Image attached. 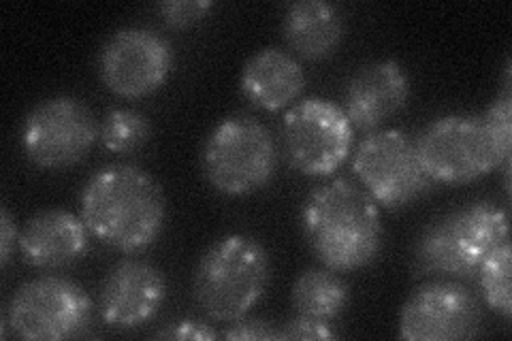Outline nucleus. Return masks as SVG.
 <instances>
[{
  "label": "nucleus",
  "mask_w": 512,
  "mask_h": 341,
  "mask_svg": "<svg viewBox=\"0 0 512 341\" xmlns=\"http://www.w3.org/2000/svg\"><path fill=\"white\" fill-rule=\"evenodd\" d=\"M508 241L506 211L474 201L427 224L414 243L416 275L474 278L485 256Z\"/></svg>",
  "instance_id": "obj_4"
},
{
  "label": "nucleus",
  "mask_w": 512,
  "mask_h": 341,
  "mask_svg": "<svg viewBox=\"0 0 512 341\" xmlns=\"http://www.w3.org/2000/svg\"><path fill=\"white\" fill-rule=\"evenodd\" d=\"M269 254L248 235H224L203 252L195 269V301L216 322L248 316L269 284Z\"/></svg>",
  "instance_id": "obj_3"
},
{
  "label": "nucleus",
  "mask_w": 512,
  "mask_h": 341,
  "mask_svg": "<svg viewBox=\"0 0 512 341\" xmlns=\"http://www.w3.org/2000/svg\"><path fill=\"white\" fill-rule=\"evenodd\" d=\"M416 150L434 184H470L500 167L483 124L461 113L431 122L416 139Z\"/></svg>",
  "instance_id": "obj_10"
},
{
  "label": "nucleus",
  "mask_w": 512,
  "mask_h": 341,
  "mask_svg": "<svg viewBox=\"0 0 512 341\" xmlns=\"http://www.w3.org/2000/svg\"><path fill=\"white\" fill-rule=\"evenodd\" d=\"M201 160L214 190L227 197H246L271 182L278 167V148L263 122L231 116L207 137Z\"/></svg>",
  "instance_id": "obj_5"
},
{
  "label": "nucleus",
  "mask_w": 512,
  "mask_h": 341,
  "mask_svg": "<svg viewBox=\"0 0 512 341\" xmlns=\"http://www.w3.org/2000/svg\"><path fill=\"white\" fill-rule=\"evenodd\" d=\"M306 88V73L291 56L278 47L256 52L242 71V92L256 107L267 111L284 109L299 99Z\"/></svg>",
  "instance_id": "obj_16"
},
{
  "label": "nucleus",
  "mask_w": 512,
  "mask_h": 341,
  "mask_svg": "<svg viewBox=\"0 0 512 341\" xmlns=\"http://www.w3.org/2000/svg\"><path fill=\"white\" fill-rule=\"evenodd\" d=\"M480 124H483L485 133L493 145L495 154L500 158V165L504 169H510V145H512V96L506 90L502 96H498L487 109L483 116H478Z\"/></svg>",
  "instance_id": "obj_21"
},
{
  "label": "nucleus",
  "mask_w": 512,
  "mask_h": 341,
  "mask_svg": "<svg viewBox=\"0 0 512 341\" xmlns=\"http://www.w3.org/2000/svg\"><path fill=\"white\" fill-rule=\"evenodd\" d=\"M99 139L92 109L75 96H52L28 111L22 150L39 169H67L82 162Z\"/></svg>",
  "instance_id": "obj_7"
},
{
  "label": "nucleus",
  "mask_w": 512,
  "mask_h": 341,
  "mask_svg": "<svg viewBox=\"0 0 512 341\" xmlns=\"http://www.w3.org/2000/svg\"><path fill=\"white\" fill-rule=\"evenodd\" d=\"M480 292H483L485 303L493 312H498L504 318L512 314L510 301V243L504 241L498 248H493L485 261L480 263L478 271Z\"/></svg>",
  "instance_id": "obj_20"
},
{
  "label": "nucleus",
  "mask_w": 512,
  "mask_h": 341,
  "mask_svg": "<svg viewBox=\"0 0 512 341\" xmlns=\"http://www.w3.org/2000/svg\"><path fill=\"white\" fill-rule=\"evenodd\" d=\"M301 229L327 269L346 273L372 265L384 246L378 203L355 182H327L301 207Z\"/></svg>",
  "instance_id": "obj_1"
},
{
  "label": "nucleus",
  "mask_w": 512,
  "mask_h": 341,
  "mask_svg": "<svg viewBox=\"0 0 512 341\" xmlns=\"http://www.w3.org/2000/svg\"><path fill=\"white\" fill-rule=\"evenodd\" d=\"M167 297L165 273L141 258H124L105 275L99 310L109 327L131 331L148 324Z\"/></svg>",
  "instance_id": "obj_13"
},
{
  "label": "nucleus",
  "mask_w": 512,
  "mask_h": 341,
  "mask_svg": "<svg viewBox=\"0 0 512 341\" xmlns=\"http://www.w3.org/2000/svg\"><path fill=\"white\" fill-rule=\"evenodd\" d=\"M335 331L331 329L329 322L323 320H314L308 316H295L293 320H288L282 324V329L278 331V339H335Z\"/></svg>",
  "instance_id": "obj_23"
},
{
  "label": "nucleus",
  "mask_w": 512,
  "mask_h": 341,
  "mask_svg": "<svg viewBox=\"0 0 512 341\" xmlns=\"http://www.w3.org/2000/svg\"><path fill=\"white\" fill-rule=\"evenodd\" d=\"M350 290L331 269H308L295 280L293 305L299 316L331 322L338 320L348 307Z\"/></svg>",
  "instance_id": "obj_18"
},
{
  "label": "nucleus",
  "mask_w": 512,
  "mask_h": 341,
  "mask_svg": "<svg viewBox=\"0 0 512 341\" xmlns=\"http://www.w3.org/2000/svg\"><path fill=\"white\" fill-rule=\"evenodd\" d=\"M220 337L224 339H250V341H267L278 339V331L274 324H269L263 318H239L235 320L227 331H222Z\"/></svg>",
  "instance_id": "obj_24"
},
{
  "label": "nucleus",
  "mask_w": 512,
  "mask_h": 341,
  "mask_svg": "<svg viewBox=\"0 0 512 341\" xmlns=\"http://www.w3.org/2000/svg\"><path fill=\"white\" fill-rule=\"evenodd\" d=\"M282 143L293 169L323 177L338 169L352 152L355 128L338 103L312 96L286 111Z\"/></svg>",
  "instance_id": "obj_8"
},
{
  "label": "nucleus",
  "mask_w": 512,
  "mask_h": 341,
  "mask_svg": "<svg viewBox=\"0 0 512 341\" xmlns=\"http://www.w3.org/2000/svg\"><path fill=\"white\" fill-rule=\"evenodd\" d=\"M20 241V233H18V226L13 222V216L9 214V209L3 207L0 209V265L7 267L15 246H18Z\"/></svg>",
  "instance_id": "obj_26"
},
{
  "label": "nucleus",
  "mask_w": 512,
  "mask_h": 341,
  "mask_svg": "<svg viewBox=\"0 0 512 341\" xmlns=\"http://www.w3.org/2000/svg\"><path fill=\"white\" fill-rule=\"evenodd\" d=\"M88 292L62 275H39L9 301L7 327L20 339L58 341L82 335L92 318Z\"/></svg>",
  "instance_id": "obj_6"
},
{
  "label": "nucleus",
  "mask_w": 512,
  "mask_h": 341,
  "mask_svg": "<svg viewBox=\"0 0 512 341\" xmlns=\"http://www.w3.org/2000/svg\"><path fill=\"white\" fill-rule=\"evenodd\" d=\"M90 231L82 216L67 209H45L32 216L20 233L24 263L35 269H64L88 252Z\"/></svg>",
  "instance_id": "obj_15"
},
{
  "label": "nucleus",
  "mask_w": 512,
  "mask_h": 341,
  "mask_svg": "<svg viewBox=\"0 0 512 341\" xmlns=\"http://www.w3.org/2000/svg\"><path fill=\"white\" fill-rule=\"evenodd\" d=\"M173 71V50L150 28L128 26L107 39L99 58L103 84L122 99L156 92Z\"/></svg>",
  "instance_id": "obj_11"
},
{
  "label": "nucleus",
  "mask_w": 512,
  "mask_h": 341,
  "mask_svg": "<svg viewBox=\"0 0 512 341\" xmlns=\"http://www.w3.org/2000/svg\"><path fill=\"white\" fill-rule=\"evenodd\" d=\"M167 205L163 188L133 165L96 171L82 190V220L90 235L120 252H141L163 233Z\"/></svg>",
  "instance_id": "obj_2"
},
{
  "label": "nucleus",
  "mask_w": 512,
  "mask_h": 341,
  "mask_svg": "<svg viewBox=\"0 0 512 341\" xmlns=\"http://www.w3.org/2000/svg\"><path fill=\"white\" fill-rule=\"evenodd\" d=\"M483 312L472 292L457 282H429L414 290L399 314V337L455 341L478 333Z\"/></svg>",
  "instance_id": "obj_12"
},
{
  "label": "nucleus",
  "mask_w": 512,
  "mask_h": 341,
  "mask_svg": "<svg viewBox=\"0 0 512 341\" xmlns=\"http://www.w3.org/2000/svg\"><path fill=\"white\" fill-rule=\"evenodd\" d=\"M342 9L325 0H297L286 9L282 35L291 50L308 60L329 58L344 39Z\"/></svg>",
  "instance_id": "obj_17"
},
{
  "label": "nucleus",
  "mask_w": 512,
  "mask_h": 341,
  "mask_svg": "<svg viewBox=\"0 0 512 341\" xmlns=\"http://www.w3.org/2000/svg\"><path fill=\"white\" fill-rule=\"evenodd\" d=\"M152 124L137 109H111L99 124V139L105 150L114 154H131L150 141Z\"/></svg>",
  "instance_id": "obj_19"
},
{
  "label": "nucleus",
  "mask_w": 512,
  "mask_h": 341,
  "mask_svg": "<svg viewBox=\"0 0 512 341\" xmlns=\"http://www.w3.org/2000/svg\"><path fill=\"white\" fill-rule=\"evenodd\" d=\"M410 99V79L397 60H376L352 73L344 90V113L352 128L376 133Z\"/></svg>",
  "instance_id": "obj_14"
},
{
  "label": "nucleus",
  "mask_w": 512,
  "mask_h": 341,
  "mask_svg": "<svg viewBox=\"0 0 512 341\" xmlns=\"http://www.w3.org/2000/svg\"><path fill=\"white\" fill-rule=\"evenodd\" d=\"M210 0H167L158 7L160 18L171 28H190L203 22L212 11Z\"/></svg>",
  "instance_id": "obj_22"
},
{
  "label": "nucleus",
  "mask_w": 512,
  "mask_h": 341,
  "mask_svg": "<svg viewBox=\"0 0 512 341\" xmlns=\"http://www.w3.org/2000/svg\"><path fill=\"white\" fill-rule=\"evenodd\" d=\"M156 339H201V341H210L218 339L220 333L212 329L210 324L199 322V320H180L175 322L173 327H167L165 331H158L154 335Z\"/></svg>",
  "instance_id": "obj_25"
},
{
  "label": "nucleus",
  "mask_w": 512,
  "mask_h": 341,
  "mask_svg": "<svg viewBox=\"0 0 512 341\" xmlns=\"http://www.w3.org/2000/svg\"><path fill=\"white\" fill-rule=\"evenodd\" d=\"M352 171L365 192L384 207H404L434 186L416 141L397 128L367 135L355 150Z\"/></svg>",
  "instance_id": "obj_9"
}]
</instances>
